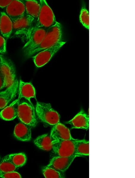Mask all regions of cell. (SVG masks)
<instances>
[{"label": "cell", "instance_id": "obj_1", "mask_svg": "<svg viewBox=\"0 0 135 178\" xmlns=\"http://www.w3.org/2000/svg\"><path fill=\"white\" fill-rule=\"evenodd\" d=\"M62 25L57 22L56 25L47 30L41 42L31 50L25 58H27L32 57L39 52L62 41Z\"/></svg>", "mask_w": 135, "mask_h": 178}, {"label": "cell", "instance_id": "obj_2", "mask_svg": "<svg viewBox=\"0 0 135 178\" xmlns=\"http://www.w3.org/2000/svg\"><path fill=\"white\" fill-rule=\"evenodd\" d=\"M18 99V118L22 122L31 127H34L38 122L35 109L30 100L24 98Z\"/></svg>", "mask_w": 135, "mask_h": 178}, {"label": "cell", "instance_id": "obj_3", "mask_svg": "<svg viewBox=\"0 0 135 178\" xmlns=\"http://www.w3.org/2000/svg\"><path fill=\"white\" fill-rule=\"evenodd\" d=\"M40 9L38 16L34 26L48 30L57 22L53 12L45 0H38Z\"/></svg>", "mask_w": 135, "mask_h": 178}, {"label": "cell", "instance_id": "obj_4", "mask_svg": "<svg viewBox=\"0 0 135 178\" xmlns=\"http://www.w3.org/2000/svg\"><path fill=\"white\" fill-rule=\"evenodd\" d=\"M35 109L38 117L43 123L54 126L59 122L60 115L50 104L37 102Z\"/></svg>", "mask_w": 135, "mask_h": 178}, {"label": "cell", "instance_id": "obj_5", "mask_svg": "<svg viewBox=\"0 0 135 178\" xmlns=\"http://www.w3.org/2000/svg\"><path fill=\"white\" fill-rule=\"evenodd\" d=\"M47 31V29L44 28L34 26L29 34L27 42L22 49L25 58L31 50L40 44Z\"/></svg>", "mask_w": 135, "mask_h": 178}, {"label": "cell", "instance_id": "obj_6", "mask_svg": "<svg viewBox=\"0 0 135 178\" xmlns=\"http://www.w3.org/2000/svg\"><path fill=\"white\" fill-rule=\"evenodd\" d=\"M13 28L11 35L20 37L28 35L34 25V20L25 14L22 17L13 22Z\"/></svg>", "mask_w": 135, "mask_h": 178}, {"label": "cell", "instance_id": "obj_7", "mask_svg": "<svg viewBox=\"0 0 135 178\" xmlns=\"http://www.w3.org/2000/svg\"><path fill=\"white\" fill-rule=\"evenodd\" d=\"M76 140L73 138L52 143V149L55 156L66 157L75 155Z\"/></svg>", "mask_w": 135, "mask_h": 178}, {"label": "cell", "instance_id": "obj_8", "mask_svg": "<svg viewBox=\"0 0 135 178\" xmlns=\"http://www.w3.org/2000/svg\"><path fill=\"white\" fill-rule=\"evenodd\" d=\"M65 43L62 41L59 42L32 57L36 66L39 67L46 64Z\"/></svg>", "mask_w": 135, "mask_h": 178}, {"label": "cell", "instance_id": "obj_9", "mask_svg": "<svg viewBox=\"0 0 135 178\" xmlns=\"http://www.w3.org/2000/svg\"><path fill=\"white\" fill-rule=\"evenodd\" d=\"M0 70L5 77L7 88L17 79L16 68L14 64L11 60L1 54Z\"/></svg>", "mask_w": 135, "mask_h": 178}, {"label": "cell", "instance_id": "obj_10", "mask_svg": "<svg viewBox=\"0 0 135 178\" xmlns=\"http://www.w3.org/2000/svg\"><path fill=\"white\" fill-rule=\"evenodd\" d=\"M5 13L14 22L25 14V10L22 0H12L5 9Z\"/></svg>", "mask_w": 135, "mask_h": 178}, {"label": "cell", "instance_id": "obj_11", "mask_svg": "<svg viewBox=\"0 0 135 178\" xmlns=\"http://www.w3.org/2000/svg\"><path fill=\"white\" fill-rule=\"evenodd\" d=\"M76 157L75 155L66 157L55 156L51 159L46 166L64 173L68 169Z\"/></svg>", "mask_w": 135, "mask_h": 178}, {"label": "cell", "instance_id": "obj_12", "mask_svg": "<svg viewBox=\"0 0 135 178\" xmlns=\"http://www.w3.org/2000/svg\"><path fill=\"white\" fill-rule=\"evenodd\" d=\"M50 136L52 143L73 139L68 128L60 122L54 126Z\"/></svg>", "mask_w": 135, "mask_h": 178}, {"label": "cell", "instance_id": "obj_13", "mask_svg": "<svg viewBox=\"0 0 135 178\" xmlns=\"http://www.w3.org/2000/svg\"><path fill=\"white\" fill-rule=\"evenodd\" d=\"M19 82L17 79L4 90L0 91V109L7 106L13 99L18 91Z\"/></svg>", "mask_w": 135, "mask_h": 178}, {"label": "cell", "instance_id": "obj_14", "mask_svg": "<svg viewBox=\"0 0 135 178\" xmlns=\"http://www.w3.org/2000/svg\"><path fill=\"white\" fill-rule=\"evenodd\" d=\"M73 128L88 130L89 127V118L88 115L82 109L73 119L66 122Z\"/></svg>", "mask_w": 135, "mask_h": 178}, {"label": "cell", "instance_id": "obj_15", "mask_svg": "<svg viewBox=\"0 0 135 178\" xmlns=\"http://www.w3.org/2000/svg\"><path fill=\"white\" fill-rule=\"evenodd\" d=\"M14 133L17 139L22 141H28L31 138V127L22 122L15 126Z\"/></svg>", "mask_w": 135, "mask_h": 178}, {"label": "cell", "instance_id": "obj_16", "mask_svg": "<svg viewBox=\"0 0 135 178\" xmlns=\"http://www.w3.org/2000/svg\"><path fill=\"white\" fill-rule=\"evenodd\" d=\"M19 106L18 99L13 101L0 112V118L5 120H11L18 115Z\"/></svg>", "mask_w": 135, "mask_h": 178}, {"label": "cell", "instance_id": "obj_17", "mask_svg": "<svg viewBox=\"0 0 135 178\" xmlns=\"http://www.w3.org/2000/svg\"><path fill=\"white\" fill-rule=\"evenodd\" d=\"M13 22L4 12H1L0 33L7 40L11 35Z\"/></svg>", "mask_w": 135, "mask_h": 178}, {"label": "cell", "instance_id": "obj_18", "mask_svg": "<svg viewBox=\"0 0 135 178\" xmlns=\"http://www.w3.org/2000/svg\"><path fill=\"white\" fill-rule=\"evenodd\" d=\"M18 98H24L30 100L31 98L36 99L35 89L30 82H25L21 80L19 82Z\"/></svg>", "mask_w": 135, "mask_h": 178}, {"label": "cell", "instance_id": "obj_19", "mask_svg": "<svg viewBox=\"0 0 135 178\" xmlns=\"http://www.w3.org/2000/svg\"><path fill=\"white\" fill-rule=\"evenodd\" d=\"M24 4L25 14L31 17L34 20V24L37 20L40 9L38 1L22 0Z\"/></svg>", "mask_w": 135, "mask_h": 178}, {"label": "cell", "instance_id": "obj_20", "mask_svg": "<svg viewBox=\"0 0 135 178\" xmlns=\"http://www.w3.org/2000/svg\"><path fill=\"white\" fill-rule=\"evenodd\" d=\"M34 144L39 148L49 151L52 149V144L50 135L44 134L38 137L34 141Z\"/></svg>", "mask_w": 135, "mask_h": 178}, {"label": "cell", "instance_id": "obj_21", "mask_svg": "<svg viewBox=\"0 0 135 178\" xmlns=\"http://www.w3.org/2000/svg\"><path fill=\"white\" fill-rule=\"evenodd\" d=\"M75 154L77 157L88 156L89 141L85 139H76L75 143Z\"/></svg>", "mask_w": 135, "mask_h": 178}, {"label": "cell", "instance_id": "obj_22", "mask_svg": "<svg viewBox=\"0 0 135 178\" xmlns=\"http://www.w3.org/2000/svg\"><path fill=\"white\" fill-rule=\"evenodd\" d=\"M79 20L83 26L89 30V11L84 1L82 3L79 15Z\"/></svg>", "mask_w": 135, "mask_h": 178}, {"label": "cell", "instance_id": "obj_23", "mask_svg": "<svg viewBox=\"0 0 135 178\" xmlns=\"http://www.w3.org/2000/svg\"><path fill=\"white\" fill-rule=\"evenodd\" d=\"M9 156L11 162L17 168L22 166L26 162L27 157L24 153L12 154Z\"/></svg>", "mask_w": 135, "mask_h": 178}, {"label": "cell", "instance_id": "obj_24", "mask_svg": "<svg viewBox=\"0 0 135 178\" xmlns=\"http://www.w3.org/2000/svg\"><path fill=\"white\" fill-rule=\"evenodd\" d=\"M17 168L11 162L9 155L4 157L0 161V171L2 172L15 171Z\"/></svg>", "mask_w": 135, "mask_h": 178}, {"label": "cell", "instance_id": "obj_25", "mask_svg": "<svg viewBox=\"0 0 135 178\" xmlns=\"http://www.w3.org/2000/svg\"><path fill=\"white\" fill-rule=\"evenodd\" d=\"M42 172L46 178H64L63 173L59 172L55 169L47 166L44 167Z\"/></svg>", "mask_w": 135, "mask_h": 178}, {"label": "cell", "instance_id": "obj_26", "mask_svg": "<svg viewBox=\"0 0 135 178\" xmlns=\"http://www.w3.org/2000/svg\"><path fill=\"white\" fill-rule=\"evenodd\" d=\"M0 177L6 178H21L19 173L15 171L4 172L0 171Z\"/></svg>", "mask_w": 135, "mask_h": 178}, {"label": "cell", "instance_id": "obj_27", "mask_svg": "<svg viewBox=\"0 0 135 178\" xmlns=\"http://www.w3.org/2000/svg\"><path fill=\"white\" fill-rule=\"evenodd\" d=\"M7 40L0 33V54L4 55L6 51Z\"/></svg>", "mask_w": 135, "mask_h": 178}, {"label": "cell", "instance_id": "obj_28", "mask_svg": "<svg viewBox=\"0 0 135 178\" xmlns=\"http://www.w3.org/2000/svg\"><path fill=\"white\" fill-rule=\"evenodd\" d=\"M4 88H7L6 80L4 75L0 70V91Z\"/></svg>", "mask_w": 135, "mask_h": 178}, {"label": "cell", "instance_id": "obj_29", "mask_svg": "<svg viewBox=\"0 0 135 178\" xmlns=\"http://www.w3.org/2000/svg\"><path fill=\"white\" fill-rule=\"evenodd\" d=\"M12 0H0V8L5 9Z\"/></svg>", "mask_w": 135, "mask_h": 178}, {"label": "cell", "instance_id": "obj_30", "mask_svg": "<svg viewBox=\"0 0 135 178\" xmlns=\"http://www.w3.org/2000/svg\"><path fill=\"white\" fill-rule=\"evenodd\" d=\"M1 12L0 11V22H1Z\"/></svg>", "mask_w": 135, "mask_h": 178}]
</instances>
